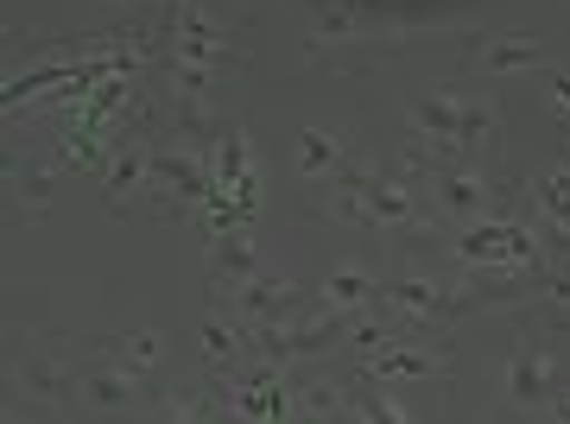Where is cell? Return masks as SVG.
<instances>
[{
  "label": "cell",
  "instance_id": "cell-1",
  "mask_svg": "<svg viewBox=\"0 0 570 424\" xmlns=\"http://www.w3.org/2000/svg\"><path fill=\"white\" fill-rule=\"evenodd\" d=\"M431 197L450 223H482V216H508V203L475 165H438L431 171Z\"/></svg>",
  "mask_w": 570,
  "mask_h": 424
},
{
  "label": "cell",
  "instance_id": "cell-2",
  "mask_svg": "<svg viewBox=\"0 0 570 424\" xmlns=\"http://www.w3.org/2000/svg\"><path fill=\"white\" fill-rule=\"evenodd\" d=\"M381 298L393 304V310H406V317H444V310H463V304H475V292H450V285H431V279H393L381 285Z\"/></svg>",
  "mask_w": 570,
  "mask_h": 424
},
{
  "label": "cell",
  "instance_id": "cell-3",
  "mask_svg": "<svg viewBox=\"0 0 570 424\" xmlns=\"http://www.w3.org/2000/svg\"><path fill=\"white\" fill-rule=\"evenodd\" d=\"M254 273H261L254 241H247L242 228H216V235H209V285H216V292H235V285H247Z\"/></svg>",
  "mask_w": 570,
  "mask_h": 424
},
{
  "label": "cell",
  "instance_id": "cell-4",
  "mask_svg": "<svg viewBox=\"0 0 570 424\" xmlns=\"http://www.w3.org/2000/svg\"><path fill=\"white\" fill-rule=\"evenodd\" d=\"M292 165H298V178H343L348 171V152L336 134H324V127H305L298 140H292Z\"/></svg>",
  "mask_w": 570,
  "mask_h": 424
},
{
  "label": "cell",
  "instance_id": "cell-5",
  "mask_svg": "<svg viewBox=\"0 0 570 424\" xmlns=\"http://www.w3.org/2000/svg\"><path fill=\"white\" fill-rule=\"evenodd\" d=\"M508 393L520 405H546L551 400V355L546 348H520V355H513V367H508Z\"/></svg>",
  "mask_w": 570,
  "mask_h": 424
},
{
  "label": "cell",
  "instance_id": "cell-6",
  "mask_svg": "<svg viewBox=\"0 0 570 424\" xmlns=\"http://www.w3.org/2000/svg\"><path fill=\"white\" fill-rule=\"evenodd\" d=\"M159 355H165V336H159V329H121V336L108 343V362L127 367L134 381H140V374H153V367H159Z\"/></svg>",
  "mask_w": 570,
  "mask_h": 424
},
{
  "label": "cell",
  "instance_id": "cell-7",
  "mask_svg": "<svg viewBox=\"0 0 570 424\" xmlns=\"http://www.w3.org/2000/svg\"><path fill=\"white\" fill-rule=\"evenodd\" d=\"M367 298H381V279H367V273H330V279H317V304L324 310H362Z\"/></svg>",
  "mask_w": 570,
  "mask_h": 424
},
{
  "label": "cell",
  "instance_id": "cell-8",
  "mask_svg": "<svg viewBox=\"0 0 570 424\" xmlns=\"http://www.w3.org/2000/svg\"><path fill=\"white\" fill-rule=\"evenodd\" d=\"M362 32V7L355 0H317V13H311V39L317 45H343Z\"/></svg>",
  "mask_w": 570,
  "mask_h": 424
},
{
  "label": "cell",
  "instance_id": "cell-9",
  "mask_svg": "<svg viewBox=\"0 0 570 424\" xmlns=\"http://www.w3.org/2000/svg\"><path fill=\"white\" fill-rule=\"evenodd\" d=\"M367 374H381V381H425V374H438V355H425V348H400L387 343L381 355H367Z\"/></svg>",
  "mask_w": 570,
  "mask_h": 424
},
{
  "label": "cell",
  "instance_id": "cell-10",
  "mask_svg": "<svg viewBox=\"0 0 570 424\" xmlns=\"http://www.w3.org/2000/svg\"><path fill=\"white\" fill-rule=\"evenodd\" d=\"M539 58H546V45H539V39H520V32H508V39H494L475 63H482L489 77H508V70H527V63H539Z\"/></svg>",
  "mask_w": 570,
  "mask_h": 424
},
{
  "label": "cell",
  "instance_id": "cell-11",
  "mask_svg": "<svg viewBox=\"0 0 570 424\" xmlns=\"http://www.w3.org/2000/svg\"><path fill=\"white\" fill-rule=\"evenodd\" d=\"M77 393L89 405H127V400H134V374H127V367H115V362H102V367H89V374H82Z\"/></svg>",
  "mask_w": 570,
  "mask_h": 424
},
{
  "label": "cell",
  "instance_id": "cell-12",
  "mask_svg": "<svg viewBox=\"0 0 570 424\" xmlns=\"http://www.w3.org/2000/svg\"><path fill=\"white\" fill-rule=\"evenodd\" d=\"M343 386H330V381H317V386H305V393H298V405H305L311 418H330V412H343Z\"/></svg>",
  "mask_w": 570,
  "mask_h": 424
},
{
  "label": "cell",
  "instance_id": "cell-13",
  "mask_svg": "<svg viewBox=\"0 0 570 424\" xmlns=\"http://www.w3.org/2000/svg\"><path fill=\"white\" fill-rule=\"evenodd\" d=\"M343 343H348V355H362L367 362V355H381L393 336H387V324H355V329H343Z\"/></svg>",
  "mask_w": 570,
  "mask_h": 424
},
{
  "label": "cell",
  "instance_id": "cell-14",
  "mask_svg": "<svg viewBox=\"0 0 570 424\" xmlns=\"http://www.w3.org/2000/svg\"><path fill=\"white\" fill-rule=\"evenodd\" d=\"M51 190H58V171H20V203L32 209V216L51 203Z\"/></svg>",
  "mask_w": 570,
  "mask_h": 424
},
{
  "label": "cell",
  "instance_id": "cell-15",
  "mask_svg": "<svg viewBox=\"0 0 570 424\" xmlns=\"http://www.w3.org/2000/svg\"><path fill=\"white\" fill-rule=\"evenodd\" d=\"M539 285V298L558 310V317H570V273H546V279H532Z\"/></svg>",
  "mask_w": 570,
  "mask_h": 424
},
{
  "label": "cell",
  "instance_id": "cell-16",
  "mask_svg": "<svg viewBox=\"0 0 570 424\" xmlns=\"http://www.w3.org/2000/svg\"><path fill=\"white\" fill-rule=\"evenodd\" d=\"M355 412H362V418H381V424H400V418H406V412H400V400H393V393H374V400H362V405H355Z\"/></svg>",
  "mask_w": 570,
  "mask_h": 424
},
{
  "label": "cell",
  "instance_id": "cell-17",
  "mask_svg": "<svg viewBox=\"0 0 570 424\" xmlns=\"http://www.w3.org/2000/svg\"><path fill=\"white\" fill-rule=\"evenodd\" d=\"M165 418H209V400L204 393H178V400H165Z\"/></svg>",
  "mask_w": 570,
  "mask_h": 424
},
{
  "label": "cell",
  "instance_id": "cell-18",
  "mask_svg": "<svg viewBox=\"0 0 570 424\" xmlns=\"http://www.w3.org/2000/svg\"><path fill=\"white\" fill-rule=\"evenodd\" d=\"M551 418H570V393H558V405H551Z\"/></svg>",
  "mask_w": 570,
  "mask_h": 424
},
{
  "label": "cell",
  "instance_id": "cell-19",
  "mask_svg": "<svg viewBox=\"0 0 570 424\" xmlns=\"http://www.w3.org/2000/svg\"><path fill=\"white\" fill-rule=\"evenodd\" d=\"M121 7H146V0H121Z\"/></svg>",
  "mask_w": 570,
  "mask_h": 424
}]
</instances>
